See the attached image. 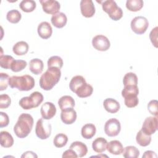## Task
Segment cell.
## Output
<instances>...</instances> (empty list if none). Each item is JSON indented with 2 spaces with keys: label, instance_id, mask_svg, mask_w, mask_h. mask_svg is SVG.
Segmentation results:
<instances>
[{
  "label": "cell",
  "instance_id": "7bdbcfd3",
  "mask_svg": "<svg viewBox=\"0 0 158 158\" xmlns=\"http://www.w3.org/2000/svg\"><path fill=\"white\" fill-rule=\"evenodd\" d=\"M157 30L158 27H156L151 30L149 34L151 41L156 48H157Z\"/></svg>",
  "mask_w": 158,
  "mask_h": 158
},
{
  "label": "cell",
  "instance_id": "ac0fdd59",
  "mask_svg": "<svg viewBox=\"0 0 158 158\" xmlns=\"http://www.w3.org/2000/svg\"><path fill=\"white\" fill-rule=\"evenodd\" d=\"M106 149L109 152L114 155H120L123 151L122 144L118 140H112L107 143Z\"/></svg>",
  "mask_w": 158,
  "mask_h": 158
},
{
  "label": "cell",
  "instance_id": "cb8c5ba5",
  "mask_svg": "<svg viewBox=\"0 0 158 158\" xmlns=\"http://www.w3.org/2000/svg\"><path fill=\"white\" fill-rule=\"evenodd\" d=\"M28 48L29 46L27 43L23 41H20L14 45L12 51L17 56H23L28 52Z\"/></svg>",
  "mask_w": 158,
  "mask_h": 158
},
{
  "label": "cell",
  "instance_id": "836d02e7",
  "mask_svg": "<svg viewBox=\"0 0 158 158\" xmlns=\"http://www.w3.org/2000/svg\"><path fill=\"white\" fill-rule=\"evenodd\" d=\"M123 83L124 86L127 85H137L138 77L135 73H127L123 78Z\"/></svg>",
  "mask_w": 158,
  "mask_h": 158
},
{
  "label": "cell",
  "instance_id": "52a82bcc",
  "mask_svg": "<svg viewBox=\"0 0 158 158\" xmlns=\"http://www.w3.org/2000/svg\"><path fill=\"white\" fill-rule=\"evenodd\" d=\"M149 27L146 18L143 16L135 17L131 22V28L137 35H142L146 32Z\"/></svg>",
  "mask_w": 158,
  "mask_h": 158
},
{
  "label": "cell",
  "instance_id": "2e32d148",
  "mask_svg": "<svg viewBox=\"0 0 158 158\" xmlns=\"http://www.w3.org/2000/svg\"><path fill=\"white\" fill-rule=\"evenodd\" d=\"M52 24L57 28H63L67 23V18L66 15L63 12H58L52 15L51 19Z\"/></svg>",
  "mask_w": 158,
  "mask_h": 158
},
{
  "label": "cell",
  "instance_id": "6da1fadb",
  "mask_svg": "<svg viewBox=\"0 0 158 158\" xmlns=\"http://www.w3.org/2000/svg\"><path fill=\"white\" fill-rule=\"evenodd\" d=\"M60 77L61 72L59 68L48 67L40 78V86L44 90H51L59 81Z\"/></svg>",
  "mask_w": 158,
  "mask_h": 158
},
{
  "label": "cell",
  "instance_id": "4316f807",
  "mask_svg": "<svg viewBox=\"0 0 158 158\" xmlns=\"http://www.w3.org/2000/svg\"><path fill=\"white\" fill-rule=\"evenodd\" d=\"M136 143L141 146H148L151 141V135H146L141 130H140L136 135Z\"/></svg>",
  "mask_w": 158,
  "mask_h": 158
},
{
  "label": "cell",
  "instance_id": "8fae6325",
  "mask_svg": "<svg viewBox=\"0 0 158 158\" xmlns=\"http://www.w3.org/2000/svg\"><path fill=\"white\" fill-rule=\"evenodd\" d=\"M40 2L43 11L48 14L54 15L58 13L60 8L59 2L56 0H41Z\"/></svg>",
  "mask_w": 158,
  "mask_h": 158
},
{
  "label": "cell",
  "instance_id": "f1b7e54d",
  "mask_svg": "<svg viewBox=\"0 0 158 158\" xmlns=\"http://www.w3.org/2000/svg\"><path fill=\"white\" fill-rule=\"evenodd\" d=\"M123 156L125 158H137L139 156V151L133 146H128L125 148L123 151Z\"/></svg>",
  "mask_w": 158,
  "mask_h": 158
},
{
  "label": "cell",
  "instance_id": "30bf717a",
  "mask_svg": "<svg viewBox=\"0 0 158 158\" xmlns=\"http://www.w3.org/2000/svg\"><path fill=\"white\" fill-rule=\"evenodd\" d=\"M92 45L98 51H106L109 49L110 43L106 36L98 35L93 38Z\"/></svg>",
  "mask_w": 158,
  "mask_h": 158
},
{
  "label": "cell",
  "instance_id": "8d00e7d4",
  "mask_svg": "<svg viewBox=\"0 0 158 158\" xmlns=\"http://www.w3.org/2000/svg\"><path fill=\"white\" fill-rule=\"evenodd\" d=\"M63 60L62 59L57 56H54L51 57L48 60V67H55L59 68L60 69L63 66Z\"/></svg>",
  "mask_w": 158,
  "mask_h": 158
},
{
  "label": "cell",
  "instance_id": "5b68a950",
  "mask_svg": "<svg viewBox=\"0 0 158 158\" xmlns=\"http://www.w3.org/2000/svg\"><path fill=\"white\" fill-rule=\"evenodd\" d=\"M102 7L103 10L106 12L109 17L115 21L120 20L123 16L122 9L117 6L115 1L113 0H107L102 2Z\"/></svg>",
  "mask_w": 158,
  "mask_h": 158
},
{
  "label": "cell",
  "instance_id": "1f68e13d",
  "mask_svg": "<svg viewBox=\"0 0 158 158\" xmlns=\"http://www.w3.org/2000/svg\"><path fill=\"white\" fill-rule=\"evenodd\" d=\"M22 18V15L20 12L16 10V9H12L9 10L6 15V19L7 20L12 23H17L20 22Z\"/></svg>",
  "mask_w": 158,
  "mask_h": 158
},
{
  "label": "cell",
  "instance_id": "603a6c76",
  "mask_svg": "<svg viewBox=\"0 0 158 158\" xmlns=\"http://www.w3.org/2000/svg\"><path fill=\"white\" fill-rule=\"evenodd\" d=\"M107 144V141L105 138L102 137H99L93 141L92 148L93 151L96 152L101 153L106 151Z\"/></svg>",
  "mask_w": 158,
  "mask_h": 158
},
{
  "label": "cell",
  "instance_id": "8992f818",
  "mask_svg": "<svg viewBox=\"0 0 158 158\" xmlns=\"http://www.w3.org/2000/svg\"><path fill=\"white\" fill-rule=\"evenodd\" d=\"M51 125L43 118H40L36 124L35 133L38 138L41 139L48 138L51 134Z\"/></svg>",
  "mask_w": 158,
  "mask_h": 158
},
{
  "label": "cell",
  "instance_id": "d4e9b609",
  "mask_svg": "<svg viewBox=\"0 0 158 158\" xmlns=\"http://www.w3.org/2000/svg\"><path fill=\"white\" fill-rule=\"evenodd\" d=\"M58 105L60 109L62 110L69 107H73L75 105L73 98L68 95L62 96L58 101Z\"/></svg>",
  "mask_w": 158,
  "mask_h": 158
},
{
  "label": "cell",
  "instance_id": "83f0119b",
  "mask_svg": "<svg viewBox=\"0 0 158 158\" xmlns=\"http://www.w3.org/2000/svg\"><path fill=\"white\" fill-rule=\"evenodd\" d=\"M144 2L142 0H127L126 2V7L131 12H137L140 10L143 7Z\"/></svg>",
  "mask_w": 158,
  "mask_h": 158
},
{
  "label": "cell",
  "instance_id": "f546056e",
  "mask_svg": "<svg viewBox=\"0 0 158 158\" xmlns=\"http://www.w3.org/2000/svg\"><path fill=\"white\" fill-rule=\"evenodd\" d=\"M85 82H86V80L81 75H76L73 77L70 81V83H69L70 89L72 92L75 93L77 89Z\"/></svg>",
  "mask_w": 158,
  "mask_h": 158
},
{
  "label": "cell",
  "instance_id": "d6a6232c",
  "mask_svg": "<svg viewBox=\"0 0 158 158\" xmlns=\"http://www.w3.org/2000/svg\"><path fill=\"white\" fill-rule=\"evenodd\" d=\"M68 141V137L64 133H59L54 138L53 143L56 148H62L66 145Z\"/></svg>",
  "mask_w": 158,
  "mask_h": 158
},
{
  "label": "cell",
  "instance_id": "b9f144b4",
  "mask_svg": "<svg viewBox=\"0 0 158 158\" xmlns=\"http://www.w3.org/2000/svg\"><path fill=\"white\" fill-rule=\"evenodd\" d=\"M11 103L10 98L6 94H1L0 96V108L6 109L7 108Z\"/></svg>",
  "mask_w": 158,
  "mask_h": 158
},
{
  "label": "cell",
  "instance_id": "7402d4cb",
  "mask_svg": "<svg viewBox=\"0 0 158 158\" xmlns=\"http://www.w3.org/2000/svg\"><path fill=\"white\" fill-rule=\"evenodd\" d=\"M96 128L94 125L92 123H86L84 125L81 130V134L83 138L88 139L92 138L96 134Z\"/></svg>",
  "mask_w": 158,
  "mask_h": 158
},
{
  "label": "cell",
  "instance_id": "f6af8a7d",
  "mask_svg": "<svg viewBox=\"0 0 158 158\" xmlns=\"http://www.w3.org/2000/svg\"><path fill=\"white\" fill-rule=\"evenodd\" d=\"M62 157L63 158H65V157L77 158V157H78V156L73 149L70 148L69 149H67L65 152H64V153L62 154Z\"/></svg>",
  "mask_w": 158,
  "mask_h": 158
},
{
  "label": "cell",
  "instance_id": "484cf974",
  "mask_svg": "<svg viewBox=\"0 0 158 158\" xmlns=\"http://www.w3.org/2000/svg\"><path fill=\"white\" fill-rule=\"evenodd\" d=\"M1 145L4 148H10L14 144V138L12 135L6 131H2L0 133Z\"/></svg>",
  "mask_w": 158,
  "mask_h": 158
},
{
  "label": "cell",
  "instance_id": "ffe728a7",
  "mask_svg": "<svg viewBox=\"0 0 158 158\" xmlns=\"http://www.w3.org/2000/svg\"><path fill=\"white\" fill-rule=\"evenodd\" d=\"M70 148L76 152L78 157H83L85 156L88 152L86 145L81 141L73 142L70 146Z\"/></svg>",
  "mask_w": 158,
  "mask_h": 158
},
{
  "label": "cell",
  "instance_id": "74e56055",
  "mask_svg": "<svg viewBox=\"0 0 158 158\" xmlns=\"http://www.w3.org/2000/svg\"><path fill=\"white\" fill-rule=\"evenodd\" d=\"M27 65V62L23 60H14L10 69L14 72H19L23 70Z\"/></svg>",
  "mask_w": 158,
  "mask_h": 158
},
{
  "label": "cell",
  "instance_id": "d6986e66",
  "mask_svg": "<svg viewBox=\"0 0 158 158\" xmlns=\"http://www.w3.org/2000/svg\"><path fill=\"white\" fill-rule=\"evenodd\" d=\"M93 91V86L91 85L88 84L86 82H85L77 89L75 93H76L77 96H78L79 98H84L90 96L92 94Z\"/></svg>",
  "mask_w": 158,
  "mask_h": 158
},
{
  "label": "cell",
  "instance_id": "7a4b0ae2",
  "mask_svg": "<svg viewBox=\"0 0 158 158\" xmlns=\"http://www.w3.org/2000/svg\"><path fill=\"white\" fill-rule=\"evenodd\" d=\"M33 122V118L30 114L27 113L20 114L14 127L16 136L20 138L27 137L32 130Z\"/></svg>",
  "mask_w": 158,
  "mask_h": 158
},
{
  "label": "cell",
  "instance_id": "4fadbf2b",
  "mask_svg": "<svg viewBox=\"0 0 158 158\" xmlns=\"http://www.w3.org/2000/svg\"><path fill=\"white\" fill-rule=\"evenodd\" d=\"M80 10L83 16L86 18L92 17L95 14V7L91 0H81Z\"/></svg>",
  "mask_w": 158,
  "mask_h": 158
},
{
  "label": "cell",
  "instance_id": "9a60e30c",
  "mask_svg": "<svg viewBox=\"0 0 158 158\" xmlns=\"http://www.w3.org/2000/svg\"><path fill=\"white\" fill-rule=\"evenodd\" d=\"M52 29L48 22H42L38 26V33L43 39H48L51 37Z\"/></svg>",
  "mask_w": 158,
  "mask_h": 158
},
{
  "label": "cell",
  "instance_id": "60d3db41",
  "mask_svg": "<svg viewBox=\"0 0 158 158\" xmlns=\"http://www.w3.org/2000/svg\"><path fill=\"white\" fill-rule=\"evenodd\" d=\"M158 102L157 100H151L148 104V110L151 114L157 117L158 115Z\"/></svg>",
  "mask_w": 158,
  "mask_h": 158
},
{
  "label": "cell",
  "instance_id": "9c48e42d",
  "mask_svg": "<svg viewBox=\"0 0 158 158\" xmlns=\"http://www.w3.org/2000/svg\"><path fill=\"white\" fill-rule=\"evenodd\" d=\"M158 128L157 117H148L145 118L141 128V130L147 135L154 134Z\"/></svg>",
  "mask_w": 158,
  "mask_h": 158
},
{
  "label": "cell",
  "instance_id": "7c38bea8",
  "mask_svg": "<svg viewBox=\"0 0 158 158\" xmlns=\"http://www.w3.org/2000/svg\"><path fill=\"white\" fill-rule=\"evenodd\" d=\"M40 112L42 118L45 120H50L56 115V107L52 102H46L41 106Z\"/></svg>",
  "mask_w": 158,
  "mask_h": 158
},
{
  "label": "cell",
  "instance_id": "f35d334b",
  "mask_svg": "<svg viewBox=\"0 0 158 158\" xmlns=\"http://www.w3.org/2000/svg\"><path fill=\"white\" fill-rule=\"evenodd\" d=\"M124 102L127 107L132 108L136 107L139 102L138 96L130 95L124 98Z\"/></svg>",
  "mask_w": 158,
  "mask_h": 158
},
{
  "label": "cell",
  "instance_id": "e0dca14e",
  "mask_svg": "<svg viewBox=\"0 0 158 158\" xmlns=\"http://www.w3.org/2000/svg\"><path fill=\"white\" fill-rule=\"evenodd\" d=\"M103 106L105 110L111 114L117 112L120 107L118 101L113 98H107L103 102Z\"/></svg>",
  "mask_w": 158,
  "mask_h": 158
},
{
  "label": "cell",
  "instance_id": "e575fe53",
  "mask_svg": "<svg viewBox=\"0 0 158 158\" xmlns=\"http://www.w3.org/2000/svg\"><path fill=\"white\" fill-rule=\"evenodd\" d=\"M139 94V89L137 85H127L124 86L122 91V96L125 98L127 96L135 95L138 96Z\"/></svg>",
  "mask_w": 158,
  "mask_h": 158
},
{
  "label": "cell",
  "instance_id": "ab89813d",
  "mask_svg": "<svg viewBox=\"0 0 158 158\" xmlns=\"http://www.w3.org/2000/svg\"><path fill=\"white\" fill-rule=\"evenodd\" d=\"M9 76L6 73H0V91H3L7 89L9 85Z\"/></svg>",
  "mask_w": 158,
  "mask_h": 158
},
{
  "label": "cell",
  "instance_id": "3957f363",
  "mask_svg": "<svg viewBox=\"0 0 158 158\" xmlns=\"http://www.w3.org/2000/svg\"><path fill=\"white\" fill-rule=\"evenodd\" d=\"M35 80L29 75L22 76H12L9 78V85L12 88H17L19 91H27L35 86Z\"/></svg>",
  "mask_w": 158,
  "mask_h": 158
},
{
  "label": "cell",
  "instance_id": "44dd1931",
  "mask_svg": "<svg viewBox=\"0 0 158 158\" xmlns=\"http://www.w3.org/2000/svg\"><path fill=\"white\" fill-rule=\"evenodd\" d=\"M44 68L43 62L40 59H33L29 62V69L35 75H40Z\"/></svg>",
  "mask_w": 158,
  "mask_h": 158
},
{
  "label": "cell",
  "instance_id": "bcb514c9",
  "mask_svg": "<svg viewBox=\"0 0 158 158\" xmlns=\"http://www.w3.org/2000/svg\"><path fill=\"white\" fill-rule=\"evenodd\" d=\"M157 157V156L155 152L152 151H146L142 156L143 158H156Z\"/></svg>",
  "mask_w": 158,
  "mask_h": 158
},
{
  "label": "cell",
  "instance_id": "ee69618b",
  "mask_svg": "<svg viewBox=\"0 0 158 158\" xmlns=\"http://www.w3.org/2000/svg\"><path fill=\"white\" fill-rule=\"evenodd\" d=\"M1 118H0V127H5L9 125V118L7 114L5 112H0Z\"/></svg>",
  "mask_w": 158,
  "mask_h": 158
},
{
  "label": "cell",
  "instance_id": "5bb4252c",
  "mask_svg": "<svg viewBox=\"0 0 158 158\" xmlns=\"http://www.w3.org/2000/svg\"><path fill=\"white\" fill-rule=\"evenodd\" d=\"M77 112L73 107H69L62 110L60 118L63 123L70 125L74 123L77 119Z\"/></svg>",
  "mask_w": 158,
  "mask_h": 158
},
{
  "label": "cell",
  "instance_id": "4dcf8cb0",
  "mask_svg": "<svg viewBox=\"0 0 158 158\" xmlns=\"http://www.w3.org/2000/svg\"><path fill=\"white\" fill-rule=\"evenodd\" d=\"M36 7V4L33 0H23L19 4V7L25 12H33Z\"/></svg>",
  "mask_w": 158,
  "mask_h": 158
},
{
  "label": "cell",
  "instance_id": "7dc6e473",
  "mask_svg": "<svg viewBox=\"0 0 158 158\" xmlns=\"http://www.w3.org/2000/svg\"><path fill=\"white\" fill-rule=\"evenodd\" d=\"M22 158H24V157H38V156L33 152L32 151H27L25 152H24L22 156H21Z\"/></svg>",
  "mask_w": 158,
  "mask_h": 158
},
{
  "label": "cell",
  "instance_id": "d590c367",
  "mask_svg": "<svg viewBox=\"0 0 158 158\" xmlns=\"http://www.w3.org/2000/svg\"><path fill=\"white\" fill-rule=\"evenodd\" d=\"M14 60L15 59L11 56L1 54L0 66L5 69H10L11 65Z\"/></svg>",
  "mask_w": 158,
  "mask_h": 158
},
{
  "label": "cell",
  "instance_id": "ba28073f",
  "mask_svg": "<svg viewBox=\"0 0 158 158\" xmlns=\"http://www.w3.org/2000/svg\"><path fill=\"white\" fill-rule=\"evenodd\" d=\"M121 130L120 123L117 118H112L109 119L105 123V133L110 136L114 137L117 136Z\"/></svg>",
  "mask_w": 158,
  "mask_h": 158
},
{
  "label": "cell",
  "instance_id": "277c9868",
  "mask_svg": "<svg viewBox=\"0 0 158 158\" xmlns=\"http://www.w3.org/2000/svg\"><path fill=\"white\" fill-rule=\"evenodd\" d=\"M43 101V94L38 91H34L30 94V96L23 97L20 99L19 101V105L22 109L28 110L38 107Z\"/></svg>",
  "mask_w": 158,
  "mask_h": 158
}]
</instances>
